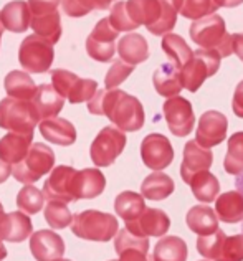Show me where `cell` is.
I'll list each match as a JSON object with an SVG mask.
<instances>
[{
    "label": "cell",
    "mask_w": 243,
    "mask_h": 261,
    "mask_svg": "<svg viewBox=\"0 0 243 261\" xmlns=\"http://www.w3.org/2000/svg\"><path fill=\"white\" fill-rule=\"evenodd\" d=\"M88 111L96 116H108V119L123 133H136L145 121L141 101L117 88L98 89L88 101Z\"/></svg>",
    "instance_id": "1"
},
{
    "label": "cell",
    "mask_w": 243,
    "mask_h": 261,
    "mask_svg": "<svg viewBox=\"0 0 243 261\" xmlns=\"http://www.w3.org/2000/svg\"><path fill=\"white\" fill-rule=\"evenodd\" d=\"M192 42L202 50H213L220 55V58H227L232 51V35L227 33L225 20L217 13L207 15L204 18L193 20L190 29Z\"/></svg>",
    "instance_id": "2"
},
{
    "label": "cell",
    "mask_w": 243,
    "mask_h": 261,
    "mask_svg": "<svg viewBox=\"0 0 243 261\" xmlns=\"http://www.w3.org/2000/svg\"><path fill=\"white\" fill-rule=\"evenodd\" d=\"M119 230L117 218L100 210H85L71 220V231L88 242H109Z\"/></svg>",
    "instance_id": "3"
},
{
    "label": "cell",
    "mask_w": 243,
    "mask_h": 261,
    "mask_svg": "<svg viewBox=\"0 0 243 261\" xmlns=\"http://www.w3.org/2000/svg\"><path fill=\"white\" fill-rule=\"evenodd\" d=\"M55 167V152L52 147H48L46 144L35 142L27 152L25 159L18 162L12 169V175L15 177V180L22 182L25 185H32L41 177L52 172Z\"/></svg>",
    "instance_id": "4"
},
{
    "label": "cell",
    "mask_w": 243,
    "mask_h": 261,
    "mask_svg": "<svg viewBox=\"0 0 243 261\" xmlns=\"http://www.w3.org/2000/svg\"><path fill=\"white\" fill-rule=\"evenodd\" d=\"M40 118L32 101L5 98L0 101V127L17 134H32Z\"/></svg>",
    "instance_id": "5"
},
{
    "label": "cell",
    "mask_w": 243,
    "mask_h": 261,
    "mask_svg": "<svg viewBox=\"0 0 243 261\" xmlns=\"http://www.w3.org/2000/svg\"><path fill=\"white\" fill-rule=\"evenodd\" d=\"M222 58L213 50H197L193 51L192 58L180 68V80L182 86L190 93L199 91V88L205 83L207 78L213 76L218 71Z\"/></svg>",
    "instance_id": "6"
},
{
    "label": "cell",
    "mask_w": 243,
    "mask_h": 261,
    "mask_svg": "<svg viewBox=\"0 0 243 261\" xmlns=\"http://www.w3.org/2000/svg\"><path fill=\"white\" fill-rule=\"evenodd\" d=\"M55 50L50 42L38 35H29L18 48V61L25 73L41 74L52 68Z\"/></svg>",
    "instance_id": "7"
},
{
    "label": "cell",
    "mask_w": 243,
    "mask_h": 261,
    "mask_svg": "<svg viewBox=\"0 0 243 261\" xmlns=\"http://www.w3.org/2000/svg\"><path fill=\"white\" fill-rule=\"evenodd\" d=\"M126 134L114 126H106L100 130L96 139L91 144L89 155L94 166L98 167H109L114 161L121 155L126 147Z\"/></svg>",
    "instance_id": "8"
},
{
    "label": "cell",
    "mask_w": 243,
    "mask_h": 261,
    "mask_svg": "<svg viewBox=\"0 0 243 261\" xmlns=\"http://www.w3.org/2000/svg\"><path fill=\"white\" fill-rule=\"evenodd\" d=\"M164 118L167 121L169 130L177 137H185L193 130L196 124V114L189 99L182 96L167 98L162 106Z\"/></svg>",
    "instance_id": "9"
},
{
    "label": "cell",
    "mask_w": 243,
    "mask_h": 261,
    "mask_svg": "<svg viewBox=\"0 0 243 261\" xmlns=\"http://www.w3.org/2000/svg\"><path fill=\"white\" fill-rule=\"evenodd\" d=\"M117 33L113 27H111L108 18H101L93 32L89 33L86 38V51L93 60L100 61V63H108L113 60L116 53V38Z\"/></svg>",
    "instance_id": "10"
},
{
    "label": "cell",
    "mask_w": 243,
    "mask_h": 261,
    "mask_svg": "<svg viewBox=\"0 0 243 261\" xmlns=\"http://www.w3.org/2000/svg\"><path fill=\"white\" fill-rule=\"evenodd\" d=\"M141 159L145 167L161 172L174 161L172 144L162 134H149L141 142Z\"/></svg>",
    "instance_id": "11"
},
{
    "label": "cell",
    "mask_w": 243,
    "mask_h": 261,
    "mask_svg": "<svg viewBox=\"0 0 243 261\" xmlns=\"http://www.w3.org/2000/svg\"><path fill=\"white\" fill-rule=\"evenodd\" d=\"M76 170L71 166H58L52 170L50 177L45 180L43 185V195L48 200L57 202H76L75 198V177Z\"/></svg>",
    "instance_id": "12"
},
{
    "label": "cell",
    "mask_w": 243,
    "mask_h": 261,
    "mask_svg": "<svg viewBox=\"0 0 243 261\" xmlns=\"http://www.w3.org/2000/svg\"><path fill=\"white\" fill-rule=\"evenodd\" d=\"M228 121L225 114L218 111H207L200 116L196 130V142L204 149L220 146L227 137Z\"/></svg>",
    "instance_id": "13"
},
{
    "label": "cell",
    "mask_w": 243,
    "mask_h": 261,
    "mask_svg": "<svg viewBox=\"0 0 243 261\" xmlns=\"http://www.w3.org/2000/svg\"><path fill=\"white\" fill-rule=\"evenodd\" d=\"M171 228V218L167 214L159 208H148L142 210L133 222H126V230L137 237H164Z\"/></svg>",
    "instance_id": "14"
},
{
    "label": "cell",
    "mask_w": 243,
    "mask_h": 261,
    "mask_svg": "<svg viewBox=\"0 0 243 261\" xmlns=\"http://www.w3.org/2000/svg\"><path fill=\"white\" fill-rule=\"evenodd\" d=\"M30 251L37 261H55L63 256L65 242L53 230H40L32 233Z\"/></svg>",
    "instance_id": "15"
},
{
    "label": "cell",
    "mask_w": 243,
    "mask_h": 261,
    "mask_svg": "<svg viewBox=\"0 0 243 261\" xmlns=\"http://www.w3.org/2000/svg\"><path fill=\"white\" fill-rule=\"evenodd\" d=\"M213 154L210 149L200 147L196 141H189L184 147V159L180 164V177L185 184H190L192 177L212 167Z\"/></svg>",
    "instance_id": "16"
},
{
    "label": "cell",
    "mask_w": 243,
    "mask_h": 261,
    "mask_svg": "<svg viewBox=\"0 0 243 261\" xmlns=\"http://www.w3.org/2000/svg\"><path fill=\"white\" fill-rule=\"evenodd\" d=\"M32 231L33 225L29 215L23 212H12L4 217L0 223V242L5 240L12 243H22L32 235Z\"/></svg>",
    "instance_id": "17"
},
{
    "label": "cell",
    "mask_w": 243,
    "mask_h": 261,
    "mask_svg": "<svg viewBox=\"0 0 243 261\" xmlns=\"http://www.w3.org/2000/svg\"><path fill=\"white\" fill-rule=\"evenodd\" d=\"M32 144H33V133L32 134L9 133L0 139V159L9 164V166H15V164L25 159Z\"/></svg>",
    "instance_id": "18"
},
{
    "label": "cell",
    "mask_w": 243,
    "mask_h": 261,
    "mask_svg": "<svg viewBox=\"0 0 243 261\" xmlns=\"http://www.w3.org/2000/svg\"><path fill=\"white\" fill-rule=\"evenodd\" d=\"M32 105L37 111L40 121L57 118L58 113L63 109L65 99L55 91L52 85H40L37 86V93L32 98Z\"/></svg>",
    "instance_id": "19"
},
{
    "label": "cell",
    "mask_w": 243,
    "mask_h": 261,
    "mask_svg": "<svg viewBox=\"0 0 243 261\" xmlns=\"http://www.w3.org/2000/svg\"><path fill=\"white\" fill-rule=\"evenodd\" d=\"M106 187V177L100 169H83L75 177V198H94L100 197Z\"/></svg>",
    "instance_id": "20"
},
{
    "label": "cell",
    "mask_w": 243,
    "mask_h": 261,
    "mask_svg": "<svg viewBox=\"0 0 243 261\" xmlns=\"http://www.w3.org/2000/svg\"><path fill=\"white\" fill-rule=\"evenodd\" d=\"M30 9L25 0H13L7 4L0 12V22L4 30L13 33H23L30 27Z\"/></svg>",
    "instance_id": "21"
},
{
    "label": "cell",
    "mask_w": 243,
    "mask_h": 261,
    "mask_svg": "<svg viewBox=\"0 0 243 261\" xmlns=\"http://www.w3.org/2000/svg\"><path fill=\"white\" fill-rule=\"evenodd\" d=\"M38 124L43 139L57 144V146H71L76 141V129L68 119L52 118L41 121Z\"/></svg>",
    "instance_id": "22"
},
{
    "label": "cell",
    "mask_w": 243,
    "mask_h": 261,
    "mask_svg": "<svg viewBox=\"0 0 243 261\" xmlns=\"http://www.w3.org/2000/svg\"><path fill=\"white\" fill-rule=\"evenodd\" d=\"M117 53L124 63L136 66L149 58L148 40L139 33H128L117 43Z\"/></svg>",
    "instance_id": "23"
},
{
    "label": "cell",
    "mask_w": 243,
    "mask_h": 261,
    "mask_svg": "<svg viewBox=\"0 0 243 261\" xmlns=\"http://www.w3.org/2000/svg\"><path fill=\"white\" fill-rule=\"evenodd\" d=\"M215 215L220 222L240 223L243 222V195L238 190H230L215 198Z\"/></svg>",
    "instance_id": "24"
},
{
    "label": "cell",
    "mask_w": 243,
    "mask_h": 261,
    "mask_svg": "<svg viewBox=\"0 0 243 261\" xmlns=\"http://www.w3.org/2000/svg\"><path fill=\"white\" fill-rule=\"evenodd\" d=\"M156 91L164 98H174L182 91V80H180V70L172 63H164L154 71L152 76Z\"/></svg>",
    "instance_id": "25"
},
{
    "label": "cell",
    "mask_w": 243,
    "mask_h": 261,
    "mask_svg": "<svg viewBox=\"0 0 243 261\" xmlns=\"http://www.w3.org/2000/svg\"><path fill=\"white\" fill-rule=\"evenodd\" d=\"M187 226L199 237L212 235L218 230V218L208 205H196L185 217Z\"/></svg>",
    "instance_id": "26"
},
{
    "label": "cell",
    "mask_w": 243,
    "mask_h": 261,
    "mask_svg": "<svg viewBox=\"0 0 243 261\" xmlns=\"http://www.w3.org/2000/svg\"><path fill=\"white\" fill-rule=\"evenodd\" d=\"M126 12L136 27L144 25L148 29L161 17V4L159 0H128Z\"/></svg>",
    "instance_id": "27"
},
{
    "label": "cell",
    "mask_w": 243,
    "mask_h": 261,
    "mask_svg": "<svg viewBox=\"0 0 243 261\" xmlns=\"http://www.w3.org/2000/svg\"><path fill=\"white\" fill-rule=\"evenodd\" d=\"M4 88L5 93L9 94V98L13 99L32 101L35 93H37V85L30 78V74L18 70H13L7 74L4 80Z\"/></svg>",
    "instance_id": "28"
},
{
    "label": "cell",
    "mask_w": 243,
    "mask_h": 261,
    "mask_svg": "<svg viewBox=\"0 0 243 261\" xmlns=\"http://www.w3.org/2000/svg\"><path fill=\"white\" fill-rule=\"evenodd\" d=\"M174 189H176V184H174L172 178L167 174L162 172H152L144 178V182L141 185V195L148 200H164L167 198Z\"/></svg>",
    "instance_id": "29"
},
{
    "label": "cell",
    "mask_w": 243,
    "mask_h": 261,
    "mask_svg": "<svg viewBox=\"0 0 243 261\" xmlns=\"http://www.w3.org/2000/svg\"><path fill=\"white\" fill-rule=\"evenodd\" d=\"M30 27L33 29L35 35L45 38L46 42L55 45L61 37V22H60V12L55 10L43 15H33L30 18Z\"/></svg>",
    "instance_id": "30"
},
{
    "label": "cell",
    "mask_w": 243,
    "mask_h": 261,
    "mask_svg": "<svg viewBox=\"0 0 243 261\" xmlns=\"http://www.w3.org/2000/svg\"><path fill=\"white\" fill-rule=\"evenodd\" d=\"M189 185L192 189L193 197H196L199 202H204V203L215 202V198L220 194L218 178L208 172V170H202V172H199L197 175H193Z\"/></svg>",
    "instance_id": "31"
},
{
    "label": "cell",
    "mask_w": 243,
    "mask_h": 261,
    "mask_svg": "<svg viewBox=\"0 0 243 261\" xmlns=\"http://www.w3.org/2000/svg\"><path fill=\"white\" fill-rule=\"evenodd\" d=\"M152 261H187V245L179 237H164L159 240Z\"/></svg>",
    "instance_id": "32"
},
{
    "label": "cell",
    "mask_w": 243,
    "mask_h": 261,
    "mask_svg": "<svg viewBox=\"0 0 243 261\" xmlns=\"http://www.w3.org/2000/svg\"><path fill=\"white\" fill-rule=\"evenodd\" d=\"M145 208L144 197L136 192H121L114 200V210L124 222H133L139 215L142 214V210Z\"/></svg>",
    "instance_id": "33"
},
{
    "label": "cell",
    "mask_w": 243,
    "mask_h": 261,
    "mask_svg": "<svg viewBox=\"0 0 243 261\" xmlns=\"http://www.w3.org/2000/svg\"><path fill=\"white\" fill-rule=\"evenodd\" d=\"M161 4V17L154 23L148 27L152 35H167L177 23V13L182 7V0H159Z\"/></svg>",
    "instance_id": "34"
},
{
    "label": "cell",
    "mask_w": 243,
    "mask_h": 261,
    "mask_svg": "<svg viewBox=\"0 0 243 261\" xmlns=\"http://www.w3.org/2000/svg\"><path fill=\"white\" fill-rule=\"evenodd\" d=\"M162 50L172 60V65H176L179 70L192 58V55H193V51L190 50V46L187 45L185 40L182 37L176 35V33H167V35H164Z\"/></svg>",
    "instance_id": "35"
},
{
    "label": "cell",
    "mask_w": 243,
    "mask_h": 261,
    "mask_svg": "<svg viewBox=\"0 0 243 261\" xmlns=\"http://www.w3.org/2000/svg\"><path fill=\"white\" fill-rule=\"evenodd\" d=\"M224 169L227 174L238 175L243 172V133H235L228 139L227 155L224 161Z\"/></svg>",
    "instance_id": "36"
},
{
    "label": "cell",
    "mask_w": 243,
    "mask_h": 261,
    "mask_svg": "<svg viewBox=\"0 0 243 261\" xmlns=\"http://www.w3.org/2000/svg\"><path fill=\"white\" fill-rule=\"evenodd\" d=\"M114 0H61V9L68 17L80 18L93 10H108Z\"/></svg>",
    "instance_id": "37"
},
{
    "label": "cell",
    "mask_w": 243,
    "mask_h": 261,
    "mask_svg": "<svg viewBox=\"0 0 243 261\" xmlns=\"http://www.w3.org/2000/svg\"><path fill=\"white\" fill-rule=\"evenodd\" d=\"M45 195L40 189L33 185H25L17 194V207L27 215H35L43 208Z\"/></svg>",
    "instance_id": "38"
},
{
    "label": "cell",
    "mask_w": 243,
    "mask_h": 261,
    "mask_svg": "<svg viewBox=\"0 0 243 261\" xmlns=\"http://www.w3.org/2000/svg\"><path fill=\"white\" fill-rule=\"evenodd\" d=\"M45 220L53 230H61L66 228L68 225H71L73 215L66 203L50 200L45 207Z\"/></svg>",
    "instance_id": "39"
},
{
    "label": "cell",
    "mask_w": 243,
    "mask_h": 261,
    "mask_svg": "<svg viewBox=\"0 0 243 261\" xmlns=\"http://www.w3.org/2000/svg\"><path fill=\"white\" fill-rule=\"evenodd\" d=\"M225 238H227V235L222 230H217L215 233H212V235H207V237H199L197 238V251L205 259L215 261L220 255Z\"/></svg>",
    "instance_id": "40"
},
{
    "label": "cell",
    "mask_w": 243,
    "mask_h": 261,
    "mask_svg": "<svg viewBox=\"0 0 243 261\" xmlns=\"http://www.w3.org/2000/svg\"><path fill=\"white\" fill-rule=\"evenodd\" d=\"M114 250L119 255L124 250H139L142 253L149 251V240L145 237H137L133 235L131 231H128L126 228L117 230L116 238H114Z\"/></svg>",
    "instance_id": "41"
},
{
    "label": "cell",
    "mask_w": 243,
    "mask_h": 261,
    "mask_svg": "<svg viewBox=\"0 0 243 261\" xmlns=\"http://www.w3.org/2000/svg\"><path fill=\"white\" fill-rule=\"evenodd\" d=\"M218 7L215 5L213 0H182V7H180V15L190 20H199L217 10Z\"/></svg>",
    "instance_id": "42"
},
{
    "label": "cell",
    "mask_w": 243,
    "mask_h": 261,
    "mask_svg": "<svg viewBox=\"0 0 243 261\" xmlns=\"http://www.w3.org/2000/svg\"><path fill=\"white\" fill-rule=\"evenodd\" d=\"M78 76H76L75 73L68 71V70H58L52 71V86L55 88V91H57L63 99H68L69 94H71L75 85L78 83Z\"/></svg>",
    "instance_id": "43"
},
{
    "label": "cell",
    "mask_w": 243,
    "mask_h": 261,
    "mask_svg": "<svg viewBox=\"0 0 243 261\" xmlns=\"http://www.w3.org/2000/svg\"><path fill=\"white\" fill-rule=\"evenodd\" d=\"M108 20H109L111 27H113L117 33L119 32H133L137 29L126 12V2H116L113 7H111V13H109Z\"/></svg>",
    "instance_id": "44"
},
{
    "label": "cell",
    "mask_w": 243,
    "mask_h": 261,
    "mask_svg": "<svg viewBox=\"0 0 243 261\" xmlns=\"http://www.w3.org/2000/svg\"><path fill=\"white\" fill-rule=\"evenodd\" d=\"M134 71L133 65L124 63L123 60H116L111 68L106 73V78H104V85H106V89H114L119 86L123 81H126L129 78V74Z\"/></svg>",
    "instance_id": "45"
},
{
    "label": "cell",
    "mask_w": 243,
    "mask_h": 261,
    "mask_svg": "<svg viewBox=\"0 0 243 261\" xmlns=\"http://www.w3.org/2000/svg\"><path fill=\"white\" fill-rule=\"evenodd\" d=\"M215 261H243V233L227 237L220 255Z\"/></svg>",
    "instance_id": "46"
},
{
    "label": "cell",
    "mask_w": 243,
    "mask_h": 261,
    "mask_svg": "<svg viewBox=\"0 0 243 261\" xmlns=\"http://www.w3.org/2000/svg\"><path fill=\"white\" fill-rule=\"evenodd\" d=\"M96 91H98V83H96L94 80L80 78L78 83L75 85L71 94H69L68 101L71 102V105H78V102L89 101L94 96Z\"/></svg>",
    "instance_id": "47"
},
{
    "label": "cell",
    "mask_w": 243,
    "mask_h": 261,
    "mask_svg": "<svg viewBox=\"0 0 243 261\" xmlns=\"http://www.w3.org/2000/svg\"><path fill=\"white\" fill-rule=\"evenodd\" d=\"M61 0H29V9H30V15H43V13H50L58 10Z\"/></svg>",
    "instance_id": "48"
},
{
    "label": "cell",
    "mask_w": 243,
    "mask_h": 261,
    "mask_svg": "<svg viewBox=\"0 0 243 261\" xmlns=\"http://www.w3.org/2000/svg\"><path fill=\"white\" fill-rule=\"evenodd\" d=\"M232 109L237 118L243 119V81H240L237 89L233 93V99H232Z\"/></svg>",
    "instance_id": "49"
},
{
    "label": "cell",
    "mask_w": 243,
    "mask_h": 261,
    "mask_svg": "<svg viewBox=\"0 0 243 261\" xmlns=\"http://www.w3.org/2000/svg\"><path fill=\"white\" fill-rule=\"evenodd\" d=\"M117 261H152V258L148 256V253H142L139 250H124L123 253H119Z\"/></svg>",
    "instance_id": "50"
},
{
    "label": "cell",
    "mask_w": 243,
    "mask_h": 261,
    "mask_svg": "<svg viewBox=\"0 0 243 261\" xmlns=\"http://www.w3.org/2000/svg\"><path fill=\"white\" fill-rule=\"evenodd\" d=\"M232 51L243 61V33H233L232 35Z\"/></svg>",
    "instance_id": "51"
},
{
    "label": "cell",
    "mask_w": 243,
    "mask_h": 261,
    "mask_svg": "<svg viewBox=\"0 0 243 261\" xmlns=\"http://www.w3.org/2000/svg\"><path fill=\"white\" fill-rule=\"evenodd\" d=\"M10 174H12V167L7 162H4L2 159H0V184H4L7 178L10 177Z\"/></svg>",
    "instance_id": "52"
},
{
    "label": "cell",
    "mask_w": 243,
    "mask_h": 261,
    "mask_svg": "<svg viewBox=\"0 0 243 261\" xmlns=\"http://www.w3.org/2000/svg\"><path fill=\"white\" fill-rule=\"evenodd\" d=\"M217 7H225V9H232V7H238L243 4V0H213Z\"/></svg>",
    "instance_id": "53"
},
{
    "label": "cell",
    "mask_w": 243,
    "mask_h": 261,
    "mask_svg": "<svg viewBox=\"0 0 243 261\" xmlns=\"http://www.w3.org/2000/svg\"><path fill=\"white\" fill-rule=\"evenodd\" d=\"M235 184H237V190L243 195V172L237 175V182H235ZM241 231H243V226H241Z\"/></svg>",
    "instance_id": "54"
},
{
    "label": "cell",
    "mask_w": 243,
    "mask_h": 261,
    "mask_svg": "<svg viewBox=\"0 0 243 261\" xmlns=\"http://www.w3.org/2000/svg\"><path fill=\"white\" fill-rule=\"evenodd\" d=\"M7 258V248L2 245V242H0V261Z\"/></svg>",
    "instance_id": "55"
},
{
    "label": "cell",
    "mask_w": 243,
    "mask_h": 261,
    "mask_svg": "<svg viewBox=\"0 0 243 261\" xmlns=\"http://www.w3.org/2000/svg\"><path fill=\"white\" fill-rule=\"evenodd\" d=\"M4 217H5V214H4V205L0 203V223H2V220H4Z\"/></svg>",
    "instance_id": "56"
},
{
    "label": "cell",
    "mask_w": 243,
    "mask_h": 261,
    "mask_svg": "<svg viewBox=\"0 0 243 261\" xmlns=\"http://www.w3.org/2000/svg\"><path fill=\"white\" fill-rule=\"evenodd\" d=\"M2 35H4V27H2V22H0V43H2Z\"/></svg>",
    "instance_id": "57"
},
{
    "label": "cell",
    "mask_w": 243,
    "mask_h": 261,
    "mask_svg": "<svg viewBox=\"0 0 243 261\" xmlns=\"http://www.w3.org/2000/svg\"><path fill=\"white\" fill-rule=\"evenodd\" d=\"M55 261H69V259H63V258H58V259H55Z\"/></svg>",
    "instance_id": "58"
},
{
    "label": "cell",
    "mask_w": 243,
    "mask_h": 261,
    "mask_svg": "<svg viewBox=\"0 0 243 261\" xmlns=\"http://www.w3.org/2000/svg\"><path fill=\"white\" fill-rule=\"evenodd\" d=\"M111 261H117V259H111Z\"/></svg>",
    "instance_id": "59"
},
{
    "label": "cell",
    "mask_w": 243,
    "mask_h": 261,
    "mask_svg": "<svg viewBox=\"0 0 243 261\" xmlns=\"http://www.w3.org/2000/svg\"><path fill=\"white\" fill-rule=\"evenodd\" d=\"M204 261H208V259H204Z\"/></svg>",
    "instance_id": "60"
}]
</instances>
